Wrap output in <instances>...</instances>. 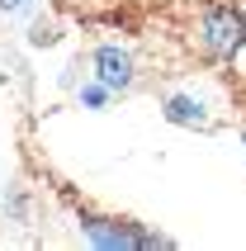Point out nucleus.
<instances>
[{
	"label": "nucleus",
	"mask_w": 246,
	"mask_h": 251,
	"mask_svg": "<svg viewBox=\"0 0 246 251\" xmlns=\"http://www.w3.org/2000/svg\"><path fill=\"white\" fill-rule=\"evenodd\" d=\"M242 43H246V24H242L237 10H227V5H204V10L194 14L190 48L204 57V62H232V57L242 52Z\"/></svg>",
	"instance_id": "nucleus-1"
},
{
	"label": "nucleus",
	"mask_w": 246,
	"mask_h": 251,
	"mask_svg": "<svg viewBox=\"0 0 246 251\" xmlns=\"http://www.w3.org/2000/svg\"><path fill=\"white\" fill-rule=\"evenodd\" d=\"M161 109L171 124L180 128H199V133H213V128L227 119V109H222V90L208 81H180L171 85L161 95Z\"/></svg>",
	"instance_id": "nucleus-2"
},
{
	"label": "nucleus",
	"mask_w": 246,
	"mask_h": 251,
	"mask_svg": "<svg viewBox=\"0 0 246 251\" xmlns=\"http://www.w3.org/2000/svg\"><path fill=\"white\" fill-rule=\"evenodd\" d=\"M90 71H95V81L104 85V90H128L133 76H137V62L119 43H99L95 52H90Z\"/></svg>",
	"instance_id": "nucleus-3"
},
{
	"label": "nucleus",
	"mask_w": 246,
	"mask_h": 251,
	"mask_svg": "<svg viewBox=\"0 0 246 251\" xmlns=\"http://www.w3.org/2000/svg\"><path fill=\"white\" fill-rule=\"evenodd\" d=\"M85 232H90V242H99V247H147V242H156V237H147V232H133V227H104L99 218H90Z\"/></svg>",
	"instance_id": "nucleus-4"
},
{
	"label": "nucleus",
	"mask_w": 246,
	"mask_h": 251,
	"mask_svg": "<svg viewBox=\"0 0 246 251\" xmlns=\"http://www.w3.org/2000/svg\"><path fill=\"white\" fill-rule=\"evenodd\" d=\"M62 10H71L76 19H95V14L114 10V0H62Z\"/></svg>",
	"instance_id": "nucleus-5"
},
{
	"label": "nucleus",
	"mask_w": 246,
	"mask_h": 251,
	"mask_svg": "<svg viewBox=\"0 0 246 251\" xmlns=\"http://www.w3.org/2000/svg\"><path fill=\"white\" fill-rule=\"evenodd\" d=\"M24 0H0V14H10V10H19Z\"/></svg>",
	"instance_id": "nucleus-6"
}]
</instances>
